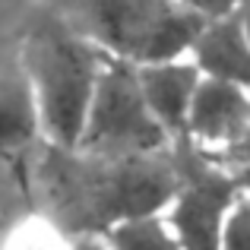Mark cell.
I'll return each mask as SVG.
<instances>
[{
  "label": "cell",
  "mask_w": 250,
  "mask_h": 250,
  "mask_svg": "<svg viewBox=\"0 0 250 250\" xmlns=\"http://www.w3.org/2000/svg\"><path fill=\"white\" fill-rule=\"evenodd\" d=\"M42 219L67 238H102L108 228L162 215L174 193L171 149L149 155H98L42 143L29 165Z\"/></svg>",
  "instance_id": "obj_1"
},
{
  "label": "cell",
  "mask_w": 250,
  "mask_h": 250,
  "mask_svg": "<svg viewBox=\"0 0 250 250\" xmlns=\"http://www.w3.org/2000/svg\"><path fill=\"white\" fill-rule=\"evenodd\" d=\"M104 63V51L76 25L42 19L29 29L19 51V70L32 92L42 140L48 146H80Z\"/></svg>",
  "instance_id": "obj_2"
},
{
  "label": "cell",
  "mask_w": 250,
  "mask_h": 250,
  "mask_svg": "<svg viewBox=\"0 0 250 250\" xmlns=\"http://www.w3.org/2000/svg\"><path fill=\"white\" fill-rule=\"evenodd\" d=\"M203 25L206 16L181 0H85L83 22L76 29L111 61L149 67L190 57Z\"/></svg>",
  "instance_id": "obj_3"
},
{
  "label": "cell",
  "mask_w": 250,
  "mask_h": 250,
  "mask_svg": "<svg viewBox=\"0 0 250 250\" xmlns=\"http://www.w3.org/2000/svg\"><path fill=\"white\" fill-rule=\"evenodd\" d=\"M177 184L162 219L184 250H222L225 225L238 206L241 190L234 174L190 143L171 146Z\"/></svg>",
  "instance_id": "obj_4"
},
{
  "label": "cell",
  "mask_w": 250,
  "mask_h": 250,
  "mask_svg": "<svg viewBox=\"0 0 250 250\" xmlns=\"http://www.w3.org/2000/svg\"><path fill=\"white\" fill-rule=\"evenodd\" d=\"M76 149L98 155H149L171 149L140 92L136 67L108 57Z\"/></svg>",
  "instance_id": "obj_5"
},
{
  "label": "cell",
  "mask_w": 250,
  "mask_h": 250,
  "mask_svg": "<svg viewBox=\"0 0 250 250\" xmlns=\"http://www.w3.org/2000/svg\"><path fill=\"white\" fill-rule=\"evenodd\" d=\"M181 143H190L225 168L244 162L250 155V92L203 76Z\"/></svg>",
  "instance_id": "obj_6"
},
{
  "label": "cell",
  "mask_w": 250,
  "mask_h": 250,
  "mask_svg": "<svg viewBox=\"0 0 250 250\" xmlns=\"http://www.w3.org/2000/svg\"><path fill=\"white\" fill-rule=\"evenodd\" d=\"M136 83L146 98L149 111H152L155 124L162 127V133L168 136V143L184 140L190 117V104L193 95L203 83V73L196 70V63L190 57H174V61L149 63V67H136Z\"/></svg>",
  "instance_id": "obj_7"
},
{
  "label": "cell",
  "mask_w": 250,
  "mask_h": 250,
  "mask_svg": "<svg viewBox=\"0 0 250 250\" xmlns=\"http://www.w3.org/2000/svg\"><path fill=\"white\" fill-rule=\"evenodd\" d=\"M190 61L206 80L231 83L250 92V29L244 10L206 19L190 48Z\"/></svg>",
  "instance_id": "obj_8"
},
{
  "label": "cell",
  "mask_w": 250,
  "mask_h": 250,
  "mask_svg": "<svg viewBox=\"0 0 250 250\" xmlns=\"http://www.w3.org/2000/svg\"><path fill=\"white\" fill-rule=\"evenodd\" d=\"M42 127H38L35 102L25 85L22 70L3 67L0 70V162L29 174V165L42 146Z\"/></svg>",
  "instance_id": "obj_9"
},
{
  "label": "cell",
  "mask_w": 250,
  "mask_h": 250,
  "mask_svg": "<svg viewBox=\"0 0 250 250\" xmlns=\"http://www.w3.org/2000/svg\"><path fill=\"white\" fill-rule=\"evenodd\" d=\"M102 241L108 250H184L162 215H143V219L121 222V225L108 228Z\"/></svg>",
  "instance_id": "obj_10"
},
{
  "label": "cell",
  "mask_w": 250,
  "mask_h": 250,
  "mask_svg": "<svg viewBox=\"0 0 250 250\" xmlns=\"http://www.w3.org/2000/svg\"><path fill=\"white\" fill-rule=\"evenodd\" d=\"M0 250H73V238L54 228L48 219H25L0 238Z\"/></svg>",
  "instance_id": "obj_11"
},
{
  "label": "cell",
  "mask_w": 250,
  "mask_h": 250,
  "mask_svg": "<svg viewBox=\"0 0 250 250\" xmlns=\"http://www.w3.org/2000/svg\"><path fill=\"white\" fill-rule=\"evenodd\" d=\"M222 250H250V200H244V196L228 215Z\"/></svg>",
  "instance_id": "obj_12"
},
{
  "label": "cell",
  "mask_w": 250,
  "mask_h": 250,
  "mask_svg": "<svg viewBox=\"0 0 250 250\" xmlns=\"http://www.w3.org/2000/svg\"><path fill=\"white\" fill-rule=\"evenodd\" d=\"M181 3H187L190 10H196L206 19H215V16H228V13L244 10L247 0H181Z\"/></svg>",
  "instance_id": "obj_13"
},
{
  "label": "cell",
  "mask_w": 250,
  "mask_h": 250,
  "mask_svg": "<svg viewBox=\"0 0 250 250\" xmlns=\"http://www.w3.org/2000/svg\"><path fill=\"white\" fill-rule=\"evenodd\" d=\"M234 174V181H238V190H241V196H244V200H250V155L244 162H238V165L234 168H228Z\"/></svg>",
  "instance_id": "obj_14"
},
{
  "label": "cell",
  "mask_w": 250,
  "mask_h": 250,
  "mask_svg": "<svg viewBox=\"0 0 250 250\" xmlns=\"http://www.w3.org/2000/svg\"><path fill=\"white\" fill-rule=\"evenodd\" d=\"M73 250H108L102 238H73Z\"/></svg>",
  "instance_id": "obj_15"
},
{
  "label": "cell",
  "mask_w": 250,
  "mask_h": 250,
  "mask_svg": "<svg viewBox=\"0 0 250 250\" xmlns=\"http://www.w3.org/2000/svg\"><path fill=\"white\" fill-rule=\"evenodd\" d=\"M244 22H247V29H250V0H247V6H244Z\"/></svg>",
  "instance_id": "obj_16"
}]
</instances>
